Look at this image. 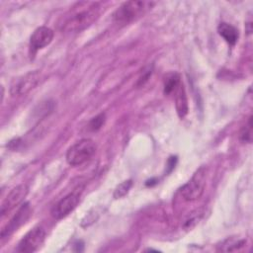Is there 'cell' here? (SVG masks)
Listing matches in <instances>:
<instances>
[{"label":"cell","instance_id":"7a4b0ae2","mask_svg":"<svg viewBox=\"0 0 253 253\" xmlns=\"http://www.w3.org/2000/svg\"><path fill=\"white\" fill-rule=\"evenodd\" d=\"M155 2L149 1H126L124 2L113 14V20L120 26H126L145 14Z\"/></svg>","mask_w":253,"mask_h":253},{"label":"cell","instance_id":"277c9868","mask_svg":"<svg viewBox=\"0 0 253 253\" xmlns=\"http://www.w3.org/2000/svg\"><path fill=\"white\" fill-rule=\"evenodd\" d=\"M206 185V168L200 167L192 176V178L182 186L180 193L184 200L195 201L198 200L204 193Z\"/></svg>","mask_w":253,"mask_h":253},{"label":"cell","instance_id":"7c38bea8","mask_svg":"<svg viewBox=\"0 0 253 253\" xmlns=\"http://www.w3.org/2000/svg\"><path fill=\"white\" fill-rule=\"evenodd\" d=\"M217 33L230 45H234L239 38L238 30L232 25L222 22L217 27Z\"/></svg>","mask_w":253,"mask_h":253},{"label":"cell","instance_id":"30bf717a","mask_svg":"<svg viewBox=\"0 0 253 253\" xmlns=\"http://www.w3.org/2000/svg\"><path fill=\"white\" fill-rule=\"evenodd\" d=\"M53 31L45 26L37 28L30 38V47L35 52L48 45L53 39Z\"/></svg>","mask_w":253,"mask_h":253},{"label":"cell","instance_id":"3957f363","mask_svg":"<svg viewBox=\"0 0 253 253\" xmlns=\"http://www.w3.org/2000/svg\"><path fill=\"white\" fill-rule=\"evenodd\" d=\"M97 145L90 138H83L71 145L66 152V161L71 166H80L88 162L96 153Z\"/></svg>","mask_w":253,"mask_h":253},{"label":"cell","instance_id":"6da1fadb","mask_svg":"<svg viewBox=\"0 0 253 253\" xmlns=\"http://www.w3.org/2000/svg\"><path fill=\"white\" fill-rule=\"evenodd\" d=\"M101 4L95 1H81L73 5L61 18L58 27L65 33H77L90 27L100 16Z\"/></svg>","mask_w":253,"mask_h":253},{"label":"cell","instance_id":"8992f818","mask_svg":"<svg viewBox=\"0 0 253 253\" xmlns=\"http://www.w3.org/2000/svg\"><path fill=\"white\" fill-rule=\"evenodd\" d=\"M40 82V72L30 71L25 75L14 79L10 86V94L12 96H21L25 95L34 89Z\"/></svg>","mask_w":253,"mask_h":253},{"label":"cell","instance_id":"52a82bcc","mask_svg":"<svg viewBox=\"0 0 253 253\" xmlns=\"http://www.w3.org/2000/svg\"><path fill=\"white\" fill-rule=\"evenodd\" d=\"M80 202V193L72 192L57 202L51 209V215L56 219H61L67 216L75 210Z\"/></svg>","mask_w":253,"mask_h":253},{"label":"cell","instance_id":"9a60e30c","mask_svg":"<svg viewBox=\"0 0 253 253\" xmlns=\"http://www.w3.org/2000/svg\"><path fill=\"white\" fill-rule=\"evenodd\" d=\"M131 186H132V181L131 180H126V181L122 182L121 184H119L116 187V189L114 191V198L115 199H120V198L126 196L128 193V191L130 190Z\"/></svg>","mask_w":253,"mask_h":253},{"label":"cell","instance_id":"e0dca14e","mask_svg":"<svg viewBox=\"0 0 253 253\" xmlns=\"http://www.w3.org/2000/svg\"><path fill=\"white\" fill-rule=\"evenodd\" d=\"M105 123V114H100L93 118L89 123V128L92 130L99 129Z\"/></svg>","mask_w":253,"mask_h":253},{"label":"cell","instance_id":"8fae6325","mask_svg":"<svg viewBox=\"0 0 253 253\" xmlns=\"http://www.w3.org/2000/svg\"><path fill=\"white\" fill-rule=\"evenodd\" d=\"M173 92L175 97V107L177 110V114L180 118H184L188 114V100L183 83L181 82Z\"/></svg>","mask_w":253,"mask_h":253},{"label":"cell","instance_id":"5bb4252c","mask_svg":"<svg viewBox=\"0 0 253 253\" xmlns=\"http://www.w3.org/2000/svg\"><path fill=\"white\" fill-rule=\"evenodd\" d=\"M246 243L245 239H238V240H226V242L223 245H220L219 250L225 251V252H231V251H237L240 248H242Z\"/></svg>","mask_w":253,"mask_h":253},{"label":"cell","instance_id":"ba28073f","mask_svg":"<svg viewBox=\"0 0 253 253\" xmlns=\"http://www.w3.org/2000/svg\"><path fill=\"white\" fill-rule=\"evenodd\" d=\"M28 192H29V188L26 184H21L13 188L2 202L1 210H0L1 215L2 216L5 215L7 212H9L18 205H20L23 202V200L26 198Z\"/></svg>","mask_w":253,"mask_h":253},{"label":"cell","instance_id":"9c48e42d","mask_svg":"<svg viewBox=\"0 0 253 253\" xmlns=\"http://www.w3.org/2000/svg\"><path fill=\"white\" fill-rule=\"evenodd\" d=\"M31 209L29 203H25L21 206L18 211L14 214V216L10 219V221L3 227L1 230V238L4 239L13 234L20 226H22L30 217Z\"/></svg>","mask_w":253,"mask_h":253},{"label":"cell","instance_id":"4fadbf2b","mask_svg":"<svg viewBox=\"0 0 253 253\" xmlns=\"http://www.w3.org/2000/svg\"><path fill=\"white\" fill-rule=\"evenodd\" d=\"M181 83L180 76L177 73H169L164 80V94L169 95L173 93L176 87Z\"/></svg>","mask_w":253,"mask_h":253},{"label":"cell","instance_id":"2e32d148","mask_svg":"<svg viewBox=\"0 0 253 253\" xmlns=\"http://www.w3.org/2000/svg\"><path fill=\"white\" fill-rule=\"evenodd\" d=\"M239 138L242 142H251L252 140V117L250 116L247 124L242 127L240 134H239Z\"/></svg>","mask_w":253,"mask_h":253},{"label":"cell","instance_id":"5b68a950","mask_svg":"<svg viewBox=\"0 0 253 253\" xmlns=\"http://www.w3.org/2000/svg\"><path fill=\"white\" fill-rule=\"evenodd\" d=\"M45 231L42 226H35L32 228L19 242L16 251L22 253H31L37 251L43 243Z\"/></svg>","mask_w":253,"mask_h":253}]
</instances>
